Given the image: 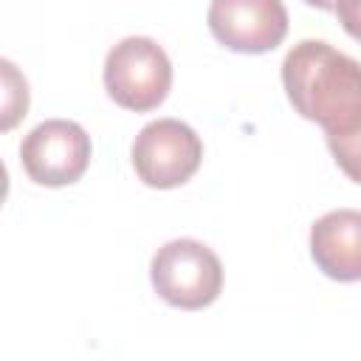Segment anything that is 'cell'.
<instances>
[{
    "label": "cell",
    "instance_id": "obj_1",
    "mask_svg": "<svg viewBox=\"0 0 361 361\" xmlns=\"http://www.w3.org/2000/svg\"><path fill=\"white\" fill-rule=\"evenodd\" d=\"M288 102L324 135H347L361 127V62L322 39H302L282 62Z\"/></svg>",
    "mask_w": 361,
    "mask_h": 361
},
{
    "label": "cell",
    "instance_id": "obj_2",
    "mask_svg": "<svg viewBox=\"0 0 361 361\" xmlns=\"http://www.w3.org/2000/svg\"><path fill=\"white\" fill-rule=\"evenodd\" d=\"M149 279L166 305L200 310L220 296L223 265L209 245L192 237H180L155 251L149 262Z\"/></svg>",
    "mask_w": 361,
    "mask_h": 361
},
{
    "label": "cell",
    "instance_id": "obj_3",
    "mask_svg": "<svg viewBox=\"0 0 361 361\" xmlns=\"http://www.w3.org/2000/svg\"><path fill=\"white\" fill-rule=\"evenodd\" d=\"M104 87L107 96L127 110H152L172 87V62L155 39L127 37L107 51Z\"/></svg>",
    "mask_w": 361,
    "mask_h": 361
},
{
    "label": "cell",
    "instance_id": "obj_4",
    "mask_svg": "<svg viewBox=\"0 0 361 361\" xmlns=\"http://www.w3.org/2000/svg\"><path fill=\"white\" fill-rule=\"evenodd\" d=\"M203 158L197 133L178 118H158L141 127L133 141L135 175L152 189H175L186 183Z\"/></svg>",
    "mask_w": 361,
    "mask_h": 361
},
{
    "label": "cell",
    "instance_id": "obj_5",
    "mask_svg": "<svg viewBox=\"0 0 361 361\" xmlns=\"http://www.w3.org/2000/svg\"><path fill=\"white\" fill-rule=\"evenodd\" d=\"M25 175L39 186H68L79 180L90 164V135L68 118L37 124L20 144Z\"/></svg>",
    "mask_w": 361,
    "mask_h": 361
},
{
    "label": "cell",
    "instance_id": "obj_6",
    "mask_svg": "<svg viewBox=\"0 0 361 361\" xmlns=\"http://www.w3.org/2000/svg\"><path fill=\"white\" fill-rule=\"evenodd\" d=\"M212 37L237 54L274 51L288 34V8L282 0H212Z\"/></svg>",
    "mask_w": 361,
    "mask_h": 361
},
{
    "label": "cell",
    "instance_id": "obj_7",
    "mask_svg": "<svg viewBox=\"0 0 361 361\" xmlns=\"http://www.w3.org/2000/svg\"><path fill=\"white\" fill-rule=\"evenodd\" d=\"M310 257L319 271L336 282L361 279V212L336 209L310 228Z\"/></svg>",
    "mask_w": 361,
    "mask_h": 361
},
{
    "label": "cell",
    "instance_id": "obj_8",
    "mask_svg": "<svg viewBox=\"0 0 361 361\" xmlns=\"http://www.w3.org/2000/svg\"><path fill=\"white\" fill-rule=\"evenodd\" d=\"M327 138V147L336 158V164L341 166V172L361 183V127L347 133V135H324Z\"/></svg>",
    "mask_w": 361,
    "mask_h": 361
},
{
    "label": "cell",
    "instance_id": "obj_9",
    "mask_svg": "<svg viewBox=\"0 0 361 361\" xmlns=\"http://www.w3.org/2000/svg\"><path fill=\"white\" fill-rule=\"evenodd\" d=\"M336 14H338V23L341 28L361 42V0H338L336 3Z\"/></svg>",
    "mask_w": 361,
    "mask_h": 361
},
{
    "label": "cell",
    "instance_id": "obj_10",
    "mask_svg": "<svg viewBox=\"0 0 361 361\" xmlns=\"http://www.w3.org/2000/svg\"><path fill=\"white\" fill-rule=\"evenodd\" d=\"M305 3H307V6H316V8H324V11H327V8H336V3H338V0H305Z\"/></svg>",
    "mask_w": 361,
    "mask_h": 361
}]
</instances>
